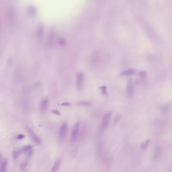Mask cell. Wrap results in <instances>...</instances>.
Masks as SVG:
<instances>
[{"mask_svg": "<svg viewBox=\"0 0 172 172\" xmlns=\"http://www.w3.org/2000/svg\"><path fill=\"white\" fill-rule=\"evenodd\" d=\"M84 80V75L83 73L81 72L77 73L76 77V86L78 90H81L83 87Z\"/></svg>", "mask_w": 172, "mask_h": 172, "instance_id": "obj_1", "label": "cell"}, {"mask_svg": "<svg viewBox=\"0 0 172 172\" xmlns=\"http://www.w3.org/2000/svg\"><path fill=\"white\" fill-rule=\"evenodd\" d=\"M21 152V149L14 148L13 149L12 151V155L13 159L14 160L17 159Z\"/></svg>", "mask_w": 172, "mask_h": 172, "instance_id": "obj_12", "label": "cell"}, {"mask_svg": "<svg viewBox=\"0 0 172 172\" xmlns=\"http://www.w3.org/2000/svg\"><path fill=\"white\" fill-rule=\"evenodd\" d=\"M71 104L68 102H64L61 104V106H71Z\"/></svg>", "mask_w": 172, "mask_h": 172, "instance_id": "obj_27", "label": "cell"}, {"mask_svg": "<svg viewBox=\"0 0 172 172\" xmlns=\"http://www.w3.org/2000/svg\"><path fill=\"white\" fill-rule=\"evenodd\" d=\"M150 140L148 139L142 143L141 145V148L142 149H145L149 144Z\"/></svg>", "mask_w": 172, "mask_h": 172, "instance_id": "obj_19", "label": "cell"}, {"mask_svg": "<svg viewBox=\"0 0 172 172\" xmlns=\"http://www.w3.org/2000/svg\"><path fill=\"white\" fill-rule=\"evenodd\" d=\"M25 137V135L23 134H20V135H18L17 136V139L18 140H21L23 139Z\"/></svg>", "mask_w": 172, "mask_h": 172, "instance_id": "obj_28", "label": "cell"}, {"mask_svg": "<svg viewBox=\"0 0 172 172\" xmlns=\"http://www.w3.org/2000/svg\"><path fill=\"white\" fill-rule=\"evenodd\" d=\"M80 125V121H78L75 124L73 127L70 137L71 141L72 143L75 142L77 137Z\"/></svg>", "mask_w": 172, "mask_h": 172, "instance_id": "obj_2", "label": "cell"}, {"mask_svg": "<svg viewBox=\"0 0 172 172\" xmlns=\"http://www.w3.org/2000/svg\"><path fill=\"white\" fill-rule=\"evenodd\" d=\"M112 114V112L111 111H110L104 115L101 123V127L102 130H104L107 128Z\"/></svg>", "mask_w": 172, "mask_h": 172, "instance_id": "obj_5", "label": "cell"}, {"mask_svg": "<svg viewBox=\"0 0 172 172\" xmlns=\"http://www.w3.org/2000/svg\"><path fill=\"white\" fill-rule=\"evenodd\" d=\"M8 163V159L7 158L5 159L4 161H2L0 167V172H6Z\"/></svg>", "mask_w": 172, "mask_h": 172, "instance_id": "obj_13", "label": "cell"}, {"mask_svg": "<svg viewBox=\"0 0 172 172\" xmlns=\"http://www.w3.org/2000/svg\"><path fill=\"white\" fill-rule=\"evenodd\" d=\"M121 115L119 113H117L115 115L113 120V126H115L117 124V123L119 122L120 119L121 118Z\"/></svg>", "mask_w": 172, "mask_h": 172, "instance_id": "obj_17", "label": "cell"}, {"mask_svg": "<svg viewBox=\"0 0 172 172\" xmlns=\"http://www.w3.org/2000/svg\"><path fill=\"white\" fill-rule=\"evenodd\" d=\"M140 75L141 80L143 81H145L147 77V72L145 71H141L140 73Z\"/></svg>", "mask_w": 172, "mask_h": 172, "instance_id": "obj_22", "label": "cell"}, {"mask_svg": "<svg viewBox=\"0 0 172 172\" xmlns=\"http://www.w3.org/2000/svg\"><path fill=\"white\" fill-rule=\"evenodd\" d=\"M100 89L101 90V92L103 95L105 96L108 95V93L107 92V86H102L99 87Z\"/></svg>", "mask_w": 172, "mask_h": 172, "instance_id": "obj_20", "label": "cell"}, {"mask_svg": "<svg viewBox=\"0 0 172 172\" xmlns=\"http://www.w3.org/2000/svg\"><path fill=\"white\" fill-rule=\"evenodd\" d=\"M160 111L162 112H166L169 110L170 109V106L167 104H164V105H161L159 107Z\"/></svg>", "mask_w": 172, "mask_h": 172, "instance_id": "obj_16", "label": "cell"}, {"mask_svg": "<svg viewBox=\"0 0 172 172\" xmlns=\"http://www.w3.org/2000/svg\"><path fill=\"white\" fill-rule=\"evenodd\" d=\"M49 104V100L48 97L45 96L41 100L40 103V109L42 112H45L47 109Z\"/></svg>", "mask_w": 172, "mask_h": 172, "instance_id": "obj_6", "label": "cell"}, {"mask_svg": "<svg viewBox=\"0 0 172 172\" xmlns=\"http://www.w3.org/2000/svg\"><path fill=\"white\" fill-rule=\"evenodd\" d=\"M127 93L129 97H132L134 93L133 83L131 79H129L128 81L127 86Z\"/></svg>", "mask_w": 172, "mask_h": 172, "instance_id": "obj_7", "label": "cell"}, {"mask_svg": "<svg viewBox=\"0 0 172 172\" xmlns=\"http://www.w3.org/2000/svg\"><path fill=\"white\" fill-rule=\"evenodd\" d=\"M26 129L32 140L37 144H40L41 143V139L35 134L32 129L28 125L26 126Z\"/></svg>", "mask_w": 172, "mask_h": 172, "instance_id": "obj_4", "label": "cell"}, {"mask_svg": "<svg viewBox=\"0 0 172 172\" xmlns=\"http://www.w3.org/2000/svg\"><path fill=\"white\" fill-rule=\"evenodd\" d=\"M77 104L80 106L85 107H90L92 104V103L90 101H81L78 102Z\"/></svg>", "mask_w": 172, "mask_h": 172, "instance_id": "obj_15", "label": "cell"}, {"mask_svg": "<svg viewBox=\"0 0 172 172\" xmlns=\"http://www.w3.org/2000/svg\"><path fill=\"white\" fill-rule=\"evenodd\" d=\"M27 164H28V162L27 161H24L22 162L20 165L21 170H24L27 166Z\"/></svg>", "mask_w": 172, "mask_h": 172, "instance_id": "obj_23", "label": "cell"}, {"mask_svg": "<svg viewBox=\"0 0 172 172\" xmlns=\"http://www.w3.org/2000/svg\"><path fill=\"white\" fill-rule=\"evenodd\" d=\"M44 33V27L43 25L39 24L38 25L36 31V34L37 36L39 38H41L43 36Z\"/></svg>", "mask_w": 172, "mask_h": 172, "instance_id": "obj_10", "label": "cell"}, {"mask_svg": "<svg viewBox=\"0 0 172 172\" xmlns=\"http://www.w3.org/2000/svg\"><path fill=\"white\" fill-rule=\"evenodd\" d=\"M68 131V126L66 123H64L61 125L59 131V140L61 142L65 140Z\"/></svg>", "mask_w": 172, "mask_h": 172, "instance_id": "obj_3", "label": "cell"}, {"mask_svg": "<svg viewBox=\"0 0 172 172\" xmlns=\"http://www.w3.org/2000/svg\"><path fill=\"white\" fill-rule=\"evenodd\" d=\"M58 42L59 45L61 46H63L66 45V40L64 38H60L58 39Z\"/></svg>", "mask_w": 172, "mask_h": 172, "instance_id": "obj_21", "label": "cell"}, {"mask_svg": "<svg viewBox=\"0 0 172 172\" xmlns=\"http://www.w3.org/2000/svg\"><path fill=\"white\" fill-rule=\"evenodd\" d=\"M154 158L156 159V158L158 157L160 155V150L159 149L156 148V149H155V151H154Z\"/></svg>", "mask_w": 172, "mask_h": 172, "instance_id": "obj_24", "label": "cell"}, {"mask_svg": "<svg viewBox=\"0 0 172 172\" xmlns=\"http://www.w3.org/2000/svg\"><path fill=\"white\" fill-rule=\"evenodd\" d=\"M135 71L132 69H130L124 71L121 73V75L123 76H129L132 75L134 73Z\"/></svg>", "mask_w": 172, "mask_h": 172, "instance_id": "obj_14", "label": "cell"}, {"mask_svg": "<svg viewBox=\"0 0 172 172\" xmlns=\"http://www.w3.org/2000/svg\"><path fill=\"white\" fill-rule=\"evenodd\" d=\"M54 38H55V32L54 29H52L50 31L47 38V43L50 46H51L53 45Z\"/></svg>", "mask_w": 172, "mask_h": 172, "instance_id": "obj_8", "label": "cell"}, {"mask_svg": "<svg viewBox=\"0 0 172 172\" xmlns=\"http://www.w3.org/2000/svg\"><path fill=\"white\" fill-rule=\"evenodd\" d=\"M27 12L28 14L30 16L35 17L37 13V9L34 5H31L28 7Z\"/></svg>", "mask_w": 172, "mask_h": 172, "instance_id": "obj_9", "label": "cell"}, {"mask_svg": "<svg viewBox=\"0 0 172 172\" xmlns=\"http://www.w3.org/2000/svg\"><path fill=\"white\" fill-rule=\"evenodd\" d=\"M61 160L60 159H58L55 161L53 166L51 169V172H56L58 171L61 165Z\"/></svg>", "mask_w": 172, "mask_h": 172, "instance_id": "obj_11", "label": "cell"}, {"mask_svg": "<svg viewBox=\"0 0 172 172\" xmlns=\"http://www.w3.org/2000/svg\"><path fill=\"white\" fill-rule=\"evenodd\" d=\"M51 113L55 114L58 115H60V112L57 110L53 109V110H51Z\"/></svg>", "mask_w": 172, "mask_h": 172, "instance_id": "obj_25", "label": "cell"}, {"mask_svg": "<svg viewBox=\"0 0 172 172\" xmlns=\"http://www.w3.org/2000/svg\"><path fill=\"white\" fill-rule=\"evenodd\" d=\"M33 149H30V150H29V151L28 152V153H27V157H30L32 155V154H33Z\"/></svg>", "mask_w": 172, "mask_h": 172, "instance_id": "obj_26", "label": "cell"}, {"mask_svg": "<svg viewBox=\"0 0 172 172\" xmlns=\"http://www.w3.org/2000/svg\"><path fill=\"white\" fill-rule=\"evenodd\" d=\"M33 147V146L29 144L28 145H25L21 149L22 152H25L29 151L30 149H32Z\"/></svg>", "mask_w": 172, "mask_h": 172, "instance_id": "obj_18", "label": "cell"}, {"mask_svg": "<svg viewBox=\"0 0 172 172\" xmlns=\"http://www.w3.org/2000/svg\"><path fill=\"white\" fill-rule=\"evenodd\" d=\"M2 160H3V157H2V154L0 153V163H2Z\"/></svg>", "mask_w": 172, "mask_h": 172, "instance_id": "obj_29", "label": "cell"}]
</instances>
